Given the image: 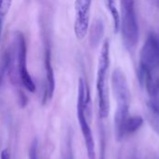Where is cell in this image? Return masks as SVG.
<instances>
[{
  "instance_id": "cell-1",
  "label": "cell",
  "mask_w": 159,
  "mask_h": 159,
  "mask_svg": "<svg viewBox=\"0 0 159 159\" xmlns=\"http://www.w3.org/2000/svg\"><path fill=\"white\" fill-rule=\"evenodd\" d=\"M112 88L116 101V111L115 114V134L117 141H122L125 136V125L129 117L130 105V90L127 77L122 70L116 69L112 75Z\"/></svg>"
},
{
  "instance_id": "cell-2",
  "label": "cell",
  "mask_w": 159,
  "mask_h": 159,
  "mask_svg": "<svg viewBox=\"0 0 159 159\" xmlns=\"http://www.w3.org/2000/svg\"><path fill=\"white\" fill-rule=\"evenodd\" d=\"M77 119L81 129V133L84 138L86 149L89 159H97L95 151V143L93 134L89 123V117H91V100L90 92L88 82L85 78L80 77L78 80V91H77Z\"/></svg>"
},
{
  "instance_id": "cell-3",
  "label": "cell",
  "mask_w": 159,
  "mask_h": 159,
  "mask_svg": "<svg viewBox=\"0 0 159 159\" xmlns=\"http://www.w3.org/2000/svg\"><path fill=\"white\" fill-rule=\"evenodd\" d=\"M8 75L13 81L21 85L29 92L35 91V84L27 68V46L22 33L16 32L13 57Z\"/></svg>"
},
{
  "instance_id": "cell-4",
  "label": "cell",
  "mask_w": 159,
  "mask_h": 159,
  "mask_svg": "<svg viewBox=\"0 0 159 159\" xmlns=\"http://www.w3.org/2000/svg\"><path fill=\"white\" fill-rule=\"evenodd\" d=\"M110 66V44L105 40L102 46L99 56L96 89L98 94L99 115L101 118H106L110 112L109 90L107 87V75Z\"/></svg>"
},
{
  "instance_id": "cell-5",
  "label": "cell",
  "mask_w": 159,
  "mask_h": 159,
  "mask_svg": "<svg viewBox=\"0 0 159 159\" xmlns=\"http://www.w3.org/2000/svg\"><path fill=\"white\" fill-rule=\"evenodd\" d=\"M120 1V28L125 47L130 51L136 48L139 40V25L134 0Z\"/></svg>"
},
{
  "instance_id": "cell-6",
  "label": "cell",
  "mask_w": 159,
  "mask_h": 159,
  "mask_svg": "<svg viewBox=\"0 0 159 159\" xmlns=\"http://www.w3.org/2000/svg\"><path fill=\"white\" fill-rule=\"evenodd\" d=\"M139 67L147 72L159 70V37L151 33L140 52Z\"/></svg>"
},
{
  "instance_id": "cell-7",
  "label": "cell",
  "mask_w": 159,
  "mask_h": 159,
  "mask_svg": "<svg viewBox=\"0 0 159 159\" xmlns=\"http://www.w3.org/2000/svg\"><path fill=\"white\" fill-rule=\"evenodd\" d=\"M92 0H75V24L74 30L77 39L82 40L85 38L89 32L90 8Z\"/></svg>"
},
{
  "instance_id": "cell-8",
  "label": "cell",
  "mask_w": 159,
  "mask_h": 159,
  "mask_svg": "<svg viewBox=\"0 0 159 159\" xmlns=\"http://www.w3.org/2000/svg\"><path fill=\"white\" fill-rule=\"evenodd\" d=\"M45 50H44V66H45V75H46V85L44 89L43 98H42V103L46 104L48 102H49L54 95L55 91V75H54V70L52 66V56H51V48L50 44L46 41Z\"/></svg>"
},
{
  "instance_id": "cell-9",
  "label": "cell",
  "mask_w": 159,
  "mask_h": 159,
  "mask_svg": "<svg viewBox=\"0 0 159 159\" xmlns=\"http://www.w3.org/2000/svg\"><path fill=\"white\" fill-rule=\"evenodd\" d=\"M147 120L159 136V98H150L147 102Z\"/></svg>"
},
{
  "instance_id": "cell-10",
  "label": "cell",
  "mask_w": 159,
  "mask_h": 159,
  "mask_svg": "<svg viewBox=\"0 0 159 159\" xmlns=\"http://www.w3.org/2000/svg\"><path fill=\"white\" fill-rule=\"evenodd\" d=\"M104 34V24L102 20L97 19L89 29V44L91 47H97Z\"/></svg>"
},
{
  "instance_id": "cell-11",
  "label": "cell",
  "mask_w": 159,
  "mask_h": 159,
  "mask_svg": "<svg viewBox=\"0 0 159 159\" xmlns=\"http://www.w3.org/2000/svg\"><path fill=\"white\" fill-rule=\"evenodd\" d=\"M13 57V48H7L2 51L0 54V88L4 81V78L7 75H8L9 68L11 66Z\"/></svg>"
},
{
  "instance_id": "cell-12",
  "label": "cell",
  "mask_w": 159,
  "mask_h": 159,
  "mask_svg": "<svg viewBox=\"0 0 159 159\" xmlns=\"http://www.w3.org/2000/svg\"><path fill=\"white\" fill-rule=\"evenodd\" d=\"M143 125V119L140 116H129L126 125H125V133L127 134H133L137 132L142 126Z\"/></svg>"
},
{
  "instance_id": "cell-13",
  "label": "cell",
  "mask_w": 159,
  "mask_h": 159,
  "mask_svg": "<svg viewBox=\"0 0 159 159\" xmlns=\"http://www.w3.org/2000/svg\"><path fill=\"white\" fill-rule=\"evenodd\" d=\"M106 5H107V7L111 13L113 21H114L115 32L117 33L119 31V28H120V16H119V12L116 8V0H106Z\"/></svg>"
},
{
  "instance_id": "cell-14",
  "label": "cell",
  "mask_w": 159,
  "mask_h": 159,
  "mask_svg": "<svg viewBox=\"0 0 159 159\" xmlns=\"http://www.w3.org/2000/svg\"><path fill=\"white\" fill-rule=\"evenodd\" d=\"M12 0H0V41L4 26V21L11 7Z\"/></svg>"
},
{
  "instance_id": "cell-15",
  "label": "cell",
  "mask_w": 159,
  "mask_h": 159,
  "mask_svg": "<svg viewBox=\"0 0 159 159\" xmlns=\"http://www.w3.org/2000/svg\"><path fill=\"white\" fill-rule=\"evenodd\" d=\"M73 136L72 132L69 131L67 133L64 150L62 153V159H74V153H73Z\"/></svg>"
},
{
  "instance_id": "cell-16",
  "label": "cell",
  "mask_w": 159,
  "mask_h": 159,
  "mask_svg": "<svg viewBox=\"0 0 159 159\" xmlns=\"http://www.w3.org/2000/svg\"><path fill=\"white\" fill-rule=\"evenodd\" d=\"M29 159H39L38 157V142L34 140L29 148Z\"/></svg>"
},
{
  "instance_id": "cell-17",
  "label": "cell",
  "mask_w": 159,
  "mask_h": 159,
  "mask_svg": "<svg viewBox=\"0 0 159 159\" xmlns=\"http://www.w3.org/2000/svg\"><path fill=\"white\" fill-rule=\"evenodd\" d=\"M1 159H10V154L7 149H5L1 153Z\"/></svg>"
},
{
  "instance_id": "cell-18",
  "label": "cell",
  "mask_w": 159,
  "mask_h": 159,
  "mask_svg": "<svg viewBox=\"0 0 159 159\" xmlns=\"http://www.w3.org/2000/svg\"><path fill=\"white\" fill-rule=\"evenodd\" d=\"M157 5L159 6V0H157Z\"/></svg>"
}]
</instances>
